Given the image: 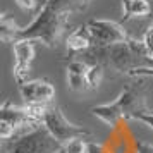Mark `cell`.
I'll use <instances>...</instances> for the list:
<instances>
[{
	"label": "cell",
	"mask_w": 153,
	"mask_h": 153,
	"mask_svg": "<svg viewBox=\"0 0 153 153\" xmlns=\"http://www.w3.org/2000/svg\"><path fill=\"white\" fill-rule=\"evenodd\" d=\"M81 60L86 64H100L105 71H114L119 74H127L134 69L150 67L153 69V57L148 52L143 40L129 38L126 43L112 45V47H91L83 53H79Z\"/></svg>",
	"instance_id": "6da1fadb"
},
{
	"label": "cell",
	"mask_w": 153,
	"mask_h": 153,
	"mask_svg": "<svg viewBox=\"0 0 153 153\" xmlns=\"http://www.w3.org/2000/svg\"><path fill=\"white\" fill-rule=\"evenodd\" d=\"M148 110L150 108L146 105L145 86L134 83L126 86L112 103H102L97 107H91L90 114L93 117L100 119L103 124L114 127L120 120H131V119L134 120L136 115Z\"/></svg>",
	"instance_id": "7a4b0ae2"
},
{
	"label": "cell",
	"mask_w": 153,
	"mask_h": 153,
	"mask_svg": "<svg viewBox=\"0 0 153 153\" xmlns=\"http://www.w3.org/2000/svg\"><path fill=\"white\" fill-rule=\"evenodd\" d=\"M60 148L62 145L43 124L9 141H4L2 145L4 153H59Z\"/></svg>",
	"instance_id": "3957f363"
},
{
	"label": "cell",
	"mask_w": 153,
	"mask_h": 153,
	"mask_svg": "<svg viewBox=\"0 0 153 153\" xmlns=\"http://www.w3.org/2000/svg\"><path fill=\"white\" fill-rule=\"evenodd\" d=\"M43 126L53 134V138L62 146L74 141V139H86V141L95 139L91 131L84 129L83 126L72 124L69 119L64 115L62 108L57 103L48 105V108L45 112V117H43Z\"/></svg>",
	"instance_id": "277c9868"
},
{
	"label": "cell",
	"mask_w": 153,
	"mask_h": 153,
	"mask_svg": "<svg viewBox=\"0 0 153 153\" xmlns=\"http://www.w3.org/2000/svg\"><path fill=\"white\" fill-rule=\"evenodd\" d=\"M86 26L93 36V47H112L129 40L122 24L110 19H90Z\"/></svg>",
	"instance_id": "5b68a950"
},
{
	"label": "cell",
	"mask_w": 153,
	"mask_h": 153,
	"mask_svg": "<svg viewBox=\"0 0 153 153\" xmlns=\"http://www.w3.org/2000/svg\"><path fill=\"white\" fill-rule=\"evenodd\" d=\"M0 115H2V120H5L10 126H14L16 131H21V134H24V132H28V131H31V129H35V127L43 124L36 115L31 114L28 105L19 107V105L12 103V100H5L2 103Z\"/></svg>",
	"instance_id": "8992f818"
},
{
	"label": "cell",
	"mask_w": 153,
	"mask_h": 153,
	"mask_svg": "<svg viewBox=\"0 0 153 153\" xmlns=\"http://www.w3.org/2000/svg\"><path fill=\"white\" fill-rule=\"evenodd\" d=\"M12 52H14L12 74H14L16 83L21 86L22 83L28 81V74H29V71H31V64L35 60V55H36L35 42H31V40H16L12 43Z\"/></svg>",
	"instance_id": "52a82bcc"
},
{
	"label": "cell",
	"mask_w": 153,
	"mask_h": 153,
	"mask_svg": "<svg viewBox=\"0 0 153 153\" xmlns=\"http://www.w3.org/2000/svg\"><path fill=\"white\" fill-rule=\"evenodd\" d=\"M21 97L24 105H35V103H53L55 98V86L48 79H31L19 86Z\"/></svg>",
	"instance_id": "ba28073f"
},
{
	"label": "cell",
	"mask_w": 153,
	"mask_h": 153,
	"mask_svg": "<svg viewBox=\"0 0 153 153\" xmlns=\"http://www.w3.org/2000/svg\"><path fill=\"white\" fill-rule=\"evenodd\" d=\"M88 69L90 64H86L81 59H72L67 64V86L71 91L74 93H83V91L90 90L88 86Z\"/></svg>",
	"instance_id": "9c48e42d"
},
{
	"label": "cell",
	"mask_w": 153,
	"mask_h": 153,
	"mask_svg": "<svg viewBox=\"0 0 153 153\" xmlns=\"http://www.w3.org/2000/svg\"><path fill=\"white\" fill-rule=\"evenodd\" d=\"M65 47H67V50H71L76 55L90 50L93 47V36H91L88 26L84 24V26L76 28L74 31H71L69 36L65 38Z\"/></svg>",
	"instance_id": "30bf717a"
},
{
	"label": "cell",
	"mask_w": 153,
	"mask_h": 153,
	"mask_svg": "<svg viewBox=\"0 0 153 153\" xmlns=\"http://www.w3.org/2000/svg\"><path fill=\"white\" fill-rule=\"evenodd\" d=\"M122 4V19H138V17H146L152 12V5L148 0H120Z\"/></svg>",
	"instance_id": "8fae6325"
},
{
	"label": "cell",
	"mask_w": 153,
	"mask_h": 153,
	"mask_svg": "<svg viewBox=\"0 0 153 153\" xmlns=\"http://www.w3.org/2000/svg\"><path fill=\"white\" fill-rule=\"evenodd\" d=\"M19 31H21V26L7 14L4 12L2 17H0V38L4 43H14L19 36Z\"/></svg>",
	"instance_id": "7c38bea8"
},
{
	"label": "cell",
	"mask_w": 153,
	"mask_h": 153,
	"mask_svg": "<svg viewBox=\"0 0 153 153\" xmlns=\"http://www.w3.org/2000/svg\"><path fill=\"white\" fill-rule=\"evenodd\" d=\"M103 77H105L103 67L100 64H90V69H88V86H90V90H97L102 84Z\"/></svg>",
	"instance_id": "4fadbf2b"
},
{
	"label": "cell",
	"mask_w": 153,
	"mask_h": 153,
	"mask_svg": "<svg viewBox=\"0 0 153 153\" xmlns=\"http://www.w3.org/2000/svg\"><path fill=\"white\" fill-rule=\"evenodd\" d=\"M88 143L86 139H74L67 145H64L59 153H88Z\"/></svg>",
	"instance_id": "5bb4252c"
},
{
	"label": "cell",
	"mask_w": 153,
	"mask_h": 153,
	"mask_svg": "<svg viewBox=\"0 0 153 153\" xmlns=\"http://www.w3.org/2000/svg\"><path fill=\"white\" fill-rule=\"evenodd\" d=\"M16 4H17L22 10H26V12H33V10H36L38 5H40V9H42L40 0H16Z\"/></svg>",
	"instance_id": "9a60e30c"
},
{
	"label": "cell",
	"mask_w": 153,
	"mask_h": 153,
	"mask_svg": "<svg viewBox=\"0 0 153 153\" xmlns=\"http://www.w3.org/2000/svg\"><path fill=\"white\" fill-rule=\"evenodd\" d=\"M134 120H138V122H141V124L148 126L150 129H153V112H152V110L143 112V114L136 115V119H134Z\"/></svg>",
	"instance_id": "2e32d148"
},
{
	"label": "cell",
	"mask_w": 153,
	"mask_h": 153,
	"mask_svg": "<svg viewBox=\"0 0 153 153\" xmlns=\"http://www.w3.org/2000/svg\"><path fill=\"white\" fill-rule=\"evenodd\" d=\"M131 77H146V76H153V69L150 67H141V69H134L132 72H129Z\"/></svg>",
	"instance_id": "e0dca14e"
},
{
	"label": "cell",
	"mask_w": 153,
	"mask_h": 153,
	"mask_svg": "<svg viewBox=\"0 0 153 153\" xmlns=\"http://www.w3.org/2000/svg\"><path fill=\"white\" fill-rule=\"evenodd\" d=\"M138 153H153V145H148V143H138Z\"/></svg>",
	"instance_id": "ac0fdd59"
}]
</instances>
